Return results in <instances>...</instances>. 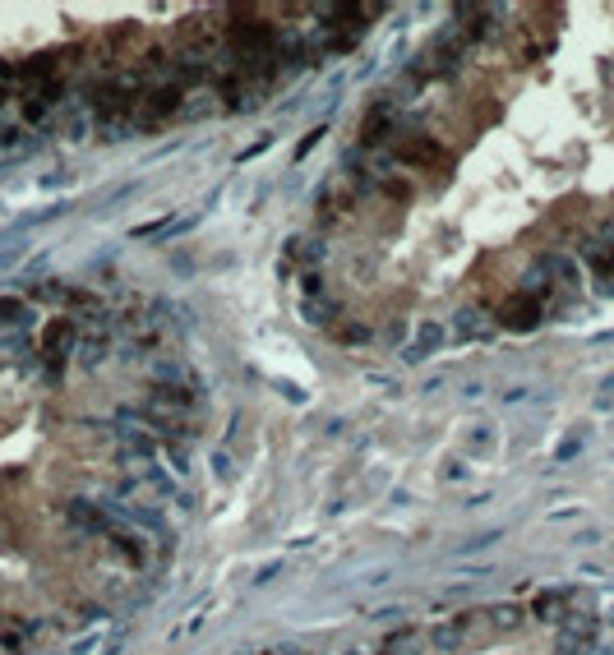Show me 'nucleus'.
I'll use <instances>...</instances> for the list:
<instances>
[{
  "instance_id": "1",
  "label": "nucleus",
  "mask_w": 614,
  "mask_h": 655,
  "mask_svg": "<svg viewBox=\"0 0 614 655\" xmlns=\"http://www.w3.org/2000/svg\"><path fill=\"white\" fill-rule=\"evenodd\" d=\"M476 628H481V619H476V614H458V619L434 623V628L425 632V642H430L434 651H458V646H467L471 637H476Z\"/></svg>"
},
{
  "instance_id": "2",
  "label": "nucleus",
  "mask_w": 614,
  "mask_h": 655,
  "mask_svg": "<svg viewBox=\"0 0 614 655\" xmlns=\"http://www.w3.org/2000/svg\"><path fill=\"white\" fill-rule=\"evenodd\" d=\"M444 328H439V323H425L421 328V337H416V342L407 346V351H402V360H407V365H421V360H430L434 351H439V346H444Z\"/></svg>"
},
{
  "instance_id": "3",
  "label": "nucleus",
  "mask_w": 614,
  "mask_h": 655,
  "mask_svg": "<svg viewBox=\"0 0 614 655\" xmlns=\"http://www.w3.org/2000/svg\"><path fill=\"white\" fill-rule=\"evenodd\" d=\"M33 319V314L19 305V300H10V296H0V328H24V323Z\"/></svg>"
},
{
  "instance_id": "4",
  "label": "nucleus",
  "mask_w": 614,
  "mask_h": 655,
  "mask_svg": "<svg viewBox=\"0 0 614 655\" xmlns=\"http://www.w3.org/2000/svg\"><path fill=\"white\" fill-rule=\"evenodd\" d=\"M490 623H494V628H518L522 609L518 605H499V609H490Z\"/></svg>"
},
{
  "instance_id": "5",
  "label": "nucleus",
  "mask_w": 614,
  "mask_h": 655,
  "mask_svg": "<svg viewBox=\"0 0 614 655\" xmlns=\"http://www.w3.org/2000/svg\"><path fill=\"white\" fill-rule=\"evenodd\" d=\"M564 591H545L541 600H536V614H541V619H559V605H564Z\"/></svg>"
},
{
  "instance_id": "6",
  "label": "nucleus",
  "mask_w": 614,
  "mask_h": 655,
  "mask_svg": "<svg viewBox=\"0 0 614 655\" xmlns=\"http://www.w3.org/2000/svg\"><path fill=\"white\" fill-rule=\"evenodd\" d=\"M499 536H504V531H485V536H476L471 545H462L458 554H476V549H490V545H499Z\"/></svg>"
},
{
  "instance_id": "7",
  "label": "nucleus",
  "mask_w": 614,
  "mask_h": 655,
  "mask_svg": "<svg viewBox=\"0 0 614 655\" xmlns=\"http://www.w3.org/2000/svg\"><path fill=\"white\" fill-rule=\"evenodd\" d=\"M277 572H282V559H268L264 568L254 572V586H268V582H273V577H277Z\"/></svg>"
},
{
  "instance_id": "8",
  "label": "nucleus",
  "mask_w": 614,
  "mask_h": 655,
  "mask_svg": "<svg viewBox=\"0 0 614 655\" xmlns=\"http://www.w3.org/2000/svg\"><path fill=\"white\" fill-rule=\"evenodd\" d=\"M268 148H273V134H268V139H259V143H250V148H245V153L236 157V162H241V167H245V162H254V157H259V153H268Z\"/></svg>"
},
{
  "instance_id": "9",
  "label": "nucleus",
  "mask_w": 614,
  "mask_h": 655,
  "mask_svg": "<svg viewBox=\"0 0 614 655\" xmlns=\"http://www.w3.org/2000/svg\"><path fill=\"white\" fill-rule=\"evenodd\" d=\"M402 614H407L402 605H384L379 614H370V619H374V623H388V619H402Z\"/></svg>"
},
{
  "instance_id": "10",
  "label": "nucleus",
  "mask_w": 614,
  "mask_h": 655,
  "mask_svg": "<svg viewBox=\"0 0 614 655\" xmlns=\"http://www.w3.org/2000/svg\"><path fill=\"white\" fill-rule=\"evenodd\" d=\"M319 134H324V130H310V134H305V143H301V153H296V157H305V153H310L314 143H319Z\"/></svg>"
},
{
  "instance_id": "11",
  "label": "nucleus",
  "mask_w": 614,
  "mask_h": 655,
  "mask_svg": "<svg viewBox=\"0 0 614 655\" xmlns=\"http://www.w3.org/2000/svg\"><path fill=\"white\" fill-rule=\"evenodd\" d=\"M268 655H305V651H301V646H273Z\"/></svg>"
},
{
  "instance_id": "12",
  "label": "nucleus",
  "mask_w": 614,
  "mask_h": 655,
  "mask_svg": "<svg viewBox=\"0 0 614 655\" xmlns=\"http://www.w3.org/2000/svg\"><path fill=\"white\" fill-rule=\"evenodd\" d=\"M14 259H19V245H14V250H5V254H0V268H10Z\"/></svg>"
},
{
  "instance_id": "13",
  "label": "nucleus",
  "mask_w": 614,
  "mask_h": 655,
  "mask_svg": "<svg viewBox=\"0 0 614 655\" xmlns=\"http://www.w3.org/2000/svg\"><path fill=\"white\" fill-rule=\"evenodd\" d=\"M601 393H614V374H610V379H605V383H601Z\"/></svg>"
},
{
  "instance_id": "14",
  "label": "nucleus",
  "mask_w": 614,
  "mask_h": 655,
  "mask_svg": "<svg viewBox=\"0 0 614 655\" xmlns=\"http://www.w3.org/2000/svg\"><path fill=\"white\" fill-rule=\"evenodd\" d=\"M347 655H365V651H361V646H351V651H347Z\"/></svg>"
}]
</instances>
